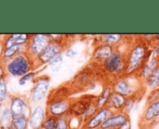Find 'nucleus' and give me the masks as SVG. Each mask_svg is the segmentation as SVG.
Segmentation results:
<instances>
[{
  "label": "nucleus",
  "instance_id": "obj_31",
  "mask_svg": "<svg viewBox=\"0 0 159 129\" xmlns=\"http://www.w3.org/2000/svg\"><path fill=\"white\" fill-rule=\"evenodd\" d=\"M63 54H64L66 57H67V58H69V59H72V58H74L75 56H77L78 51H77L73 47L69 46V47H67V48L65 50V51H64Z\"/></svg>",
  "mask_w": 159,
  "mask_h": 129
},
{
  "label": "nucleus",
  "instance_id": "obj_10",
  "mask_svg": "<svg viewBox=\"0 0 159 129\" xmlns=\"http://www.w3.org/2000/svg\"><path fill=\"white\" fill-rule=\"evenodd\" d=\"M70 109V98L62 99H47L46 110L47 114L56 118L67 116Z\"/></svg>",
  "mask_w": 159,
  "mask_h": 129
},
{
  "label": "nucleus",
  "instance_id": "obj_29",
  "mask_svg": "<svg viewBox=\"0 0 159 129\" xmlns=\"http://www.w3.org/2000/svg\"><path fill=\"white\" fill-rule=\"evenodd\" d=\"M138 101H139V99H138L137 97H128L127 100H126V103H125V107H124L123 111L125 112V113H127V114H129V113L131 112V110H132V109L135 108V106L137 105Z\"/></svg>",
  "mask_w": 159,
  "mask_h": 129
},
{
  "label": "nucleus",
  "instance_id": "obj_13",
  "mask_svg": "<svg viewBox=\"0 0 159 129\" xmlns=\"http://www.w3.org/2000/svg\"><path fill=\"white\" fill-rule=\"evenodd\" d=\"M159 120V100L145 104L140 114L139 123L150 124L151 126Z\"/></svg>",
  "mask_w": 159,
  "mask_h": 129
},
{
  "label": "nucleus",
  "instance_id": "obj_2",
  "mask_svg": "<svg viewBox=\"0 0 159 129\" xmlns=\"http://www.w3.org/2000/svg\"><path fill=\"white\" fill-rule=\"evenodd\" d=\"M6 75L14 78H21L30 71L36 69L35 59L27 52H21L4 64Z\"/></svg>",
  "mask_w": 159,
  "mask_h": 129
},
{
  "label": "nucleus",
  "instance_id": "obj_14",
  "mask_svg": "<svg viewBox=\"0 0 159 129\" xmlns=\"http://www.w3.org/2000/svg\"><path fill=\"white\" fill-rule=\"evenodd\" d=\"M116 48L106 45V44H96L94 50L92 51L91 59L92 63L96 64L97 66H101V64L113 53Z\"/></svg>",
  "mask_w": 159,
  "mask_h": 129
},
{
  "label": "nucleus",
  "instance_id": "obj_28",
  "mask_svg": "<svg viewBox=\"0 0 159 129\" xmlns=\"http://www.w3.org/2000/svg\"><path fill=\"white\" fill-rule=\"evenodd\" d=\"M57 120H58V118H56L54 116L48 115L46 120L44 121V122L42 124V128L41 129H55V126H56V123H57Z\"/></svg>",
  "mask_w": 159,
  "mask_h": 129
},
{
  "label": "nucleus",
  "instance_id": "obj_8",
  "mask_svg": "<svg viewBox=\"0 0 159 129\" xmlns=\"http://www.w3.org/2000/svg\"><path fill=\"white\" fill-rule=\"evenodd\" d=\"M13 117L29 116L31 112V103L29 98L22 95H11L9 99L8 105Z\"/></svg>",
  "mask_w": 159,
  "mask_h": 129
},
{
  "label": "nucleus",
  "instance_id": "obj_6",
  "mask_svg": "<svg viewBox=\"0 0 159 129\" xmlns=\"http://www.w3.org/2000/svg\"><path fill=\"white\" fill-rule=\"evenodd\" d=\"M51 78L48 75L38 76L33 82V87L30 90L29 101L31 104H40L49 95Z\"/></svg>",
  "mask_w": 159,
  "mask_h": 129
},
{
  "label": "nucleus",
  "instance_id": "obj_12",
  "mask_svg": "<svg viewBox=\"0 0 159 129\" xmlns=\"http://www.w3.org/2000/svg\"><path fill=\"white\" fill-rule=\"evenodd\" d=\"M48 114L46 110V107L42 104L35 105L31 112L28 116L29 121V128L31 129H41L44 121L46 120Z\"/></svg>",
  "mask_w": 159,
  "mask_h": 129
},
{
  "label": "nucleus",
  "instance_id": "obj_18",
  "mask_svg": "<svg viewBox=\"0 0 159 129\" xmlns=\"http://www.w3.org/2000/svg\"><path fill=\"white\" fill-rule=\"evenodd\" d=\"M158 64H159V57L152 55V57H150L147 60V62L145 63L142 69L139 71L137 77L142 82H145L148 80V78L152 75V73L154 71V69L158 67Z\"/></svg>",
  "mask_w": 159,
  "mask_h": 129
},
{
  "label": "nucleus",
  "instance_id": "obj_1",
  "mask_svg": "<svg viewBox=\"0 0 159 129\" xmlns=\"http://www.w3.org/2000/svg\"><path fill=\"white\" fill-rule=\"evenodd\" d=\"M152 49L149 43L142 38L135 39L125 51L126 69L124 76H138L147 60L152 57Z\"/></svg>",
  "mask_w": 159,
  "mask_h": 129
},
{
  "label": "nucleus",
  "instance_id": "obj_7",
  "mask_svg": "<svg viewBox=\"0 0 159 129\" xmlns=\"http://www.w3.org/2000/svg\"><path fill=\"white\" fill-rule=\"evenodd\" d=\"M96 98L97 96L94 95H84L75 99L70 98V109L68 115L83 119L91 104L96 101Z\"/></svg>",
  "mask_w": 159,
  "mask_h": 129
},
{
  "label": "nucleus",
  "instance_id": "obj_17",
  "mask_svg": "<svg viewBox=\"0 0 159 129\" xmlns=\"http://www.w3.org/2000/svg\"><path fill=\"white\" fill-rule=\"evenodd\" d=\"M126 36L121 35V34H104L97 36L96 41L97 44H106L114 48H119L121 44L124 43V41L126 39Z\"/></svg>",
  "mask_w": 159,
  "mask_h": 129
},
{
  "label": "nucleus",
  "instance_id": "obj_33",
  "mask_svg": "<svg viewBox=\"0 0 159 129\" xmlns=\"http://www.w3.org/2000/svg\"><path fill=\"white\" fill-rule=\"evenodd\" d=\"M119 129H132V123L131 121L127 122L126 123H125L124 125H122Z\"/></svg>",
  "mask_w": 159,
  "mask_h": 129
},
{
  "label": "nucleus",
  "instance_id": "obj_26",
  "mask_svg": "<svg viewBox=\"0 0 159 129\" xmlns=\"http://www.w3.org/2000/svg\"><path fill=\"white\" fill-rule=\"evenodd\" d=\"M38 74H39V72L36 71V70H33V71L28 72L27 74H25V76H23V77H21L19 79V81H18L19 85L20 86H24V85H25L29 82H34L35 79L38 77Z\"/></svg>",
  "mask_w": 159,
  "mask_h": 129
},
{
  "label": "nucleus",
  "instance_id": "obj_5",
  "mask_svg": "<svg viewBox=\"0 0 159 129\" xmlns=\"http://www.w3.org/2000/svg\"><path fill=\"white\" fill-rule=\"evenodd\" d=\"M67 37V36H66ZM67 48V42L66 38L64 40H52L49 45L46 47V49L39 54V56L35 59V64H36V69L48 64L53 58L56 56L63 54L65 50Z\"/></svg>",
  "mask_w": 159,
  "mask_h": 129
},
{
  "label": "nucleus",
  "instance_id": "obj_23",
  "mask_svg": "<svg viewBox=\"0 0 159 129\" xmlns=\"http://www.w3.org/2000/svg\"><path fill=\"white\" fill-rule=\"evenodd\" d=\"M144 83H145L146 88L149 90L159 88V64Z\"/></svg>",
  "mask_w": 159,
  "mask_h": 129
},
{
  "label": "nucleus",
  "instance_id": "obj_4",
  "mask_svg": "<svg viewBox=\"0 0 159 129\" xmlns=\"http://www.w3.org/2000/svg\"><path fill=\"white\" fill-rule=\"evenodd\" d=\"M100 67L107 75L112 76L114 79L124 76L126 69L125 51H123L120 47L116 48L113 53Z\"/></svg>",
  "mask_w": 159,
  "mask_h": 129
},
{
  "label": "nucleus",
  "instance_id": "obj_11",
  "mask_svg": "<svg viewBox=\"0 0 159 129\" xmlns=\"http://www.w3.org/2000/svg\"><path fill=\"white\" fill-rule=\"evenodd\" d=\"M112 113V109L108 106L99 109L93 117H91L86 122L83 124L81 129H99L101 125L109 119V117L111 116Z\"/></svg>",
  "mask_w": 159,
  "mask_h": 129
},
{
  "label": "nucleus",
  "instance_id": "obj_20",
  "mask_svg": "<svg viewBox=\"0 0 159 129\" xmlns=\"http://www.w3.org/2000/svg\"><path fill=\"white\" fill-rule=\"evenodd\" d=\"M13 120L9 107H4L0 112V129H13Z\"/></svg>",
  "mask_w": 159,
  "mask_h": 129
},
{
  "label": "nucleus",
  "instance_id": "obj_30",
  "mask_svg": "<svg viewBox=\"0 0 159 129\" xmlns=\"http://www.w3.org/2000/svg\"><path fill=\"white\" fill-rule=\"evenodd\" d=\"M158 100H159V88L150 90L147 96H146V104L155 102V101H158Z\"/></svg>",
  "mask_w": 159,
  "mask_h": 129
},
{
  "label": "nucleus",
  "instance_id": "obj_22",
  "mask_svg": "<svg viewBox=\"0 0 159 129\" xmlns=\"http://www.w3.org/2000/svg\"><path fill=\"white\" fill-rule=\"evenodd\" d=\"M9 86H8V78L7 76L0 79V105L4 104L10 99Z\"/></svg>",
  "mask_w": 159,
  "mask_h": 129
},
{
  "label": "nucleus",
  "instance_id": "obj_3",
  "mask_svg": "<svg viewBox=\"0 0 159 129\" xmlns=\"http://www.w3.org/2000/svg\"><path fill=\"white\" fill-rule=\"evenodd\" d=\"M140 80L136 76H122L116 79H113L111 82V87L113 92L119 93L125 96L128 97H137L139 98V90L142 87H145L144 82L137 83V82H139Z\"/></svg>",
  "mask_w": 159,
  "mask_h": 129
},
{
  "label": "nucleus",
  "instance_id": "obj_25",
  "mask_svg": "<svg viewBox=\"0 0 159 129\" xmlns=\"http://www.w3.org/2000/svg\"><path fill=\"white\" fill-rule=\"evenodd\" d=\"M64 63V54H60L58 56H56L55 58H53L47 66L51 69V70L52 72H57L60 70L62 64Z\"/></svg>",
  "mask_w": 159,
  "mask_h": 129
},
{
  "label": "nucleus",
  "instance_id": "obj_15",
  "mask_svg": "<svg viewBox=\"0 0 159 129\" xmlns=\"http://www.w3.org/2000/svg\"><path fill=\"white\" fill-rule=\"evenodd\" d=\"M130 121L129 114L124 111L113 112L111 117L101 125L99 129H119L122 125Z\"/></svg>",
  "mask_w": 159,
  "mask_h": 129
},
{
  "label": "nucleus",
  "instance_id": "obj_24",
  "mask_svg": "<svg viewBox=\"0 0 159 129\" xmlns=\"http://www.w3.org/2000/svg\"><path fill=\"white\" fill-rule=\"evenodd\" d=\"M29 121L27 116L15 117L13 120V129H28Z\"/></svg>",
  "mask_w": 159,
  "mask_h": 129
},
{
  "label": "nucleus",
  "instance_id": "obj_9",
  "mask_svg": "<svg viewBox=\"0 0 159 129\" xmlns=\"http://www.w3.org/2000/svg\"><path fill=\"white\" fill-rule=\"evenodd\" d=\"M52 41L49 34H32L27 44V53L37 59Z\"/></svg>",
  "mask_w": 159,
  "mask_h": 129
},
{
  "label": "nucleus",
  "instance_id": "obj_27",
  "mask_svg": "<svg viewBox=\"0 0 159 129\" xmlns=\"http://www.w3.org/2000/svg\"><path fill=\"white\" fill-rule=\"evenodd\" d=\"M55 129H71L70 126V116H64L60 117L57 120V123Z\"/></svg>",
  "mask_w": 159,
  "mask_h": 129
},
{
  "label": "nucleus",
  "instance_id": "obj_21",
  "mask_svg": "<svg viewBox=\"0 0 159 129\" xmlns=\"http://www.w3.org/2000/svg\"><path fill=\"white\" fill-rule=\"evenodd\" d=\"M112 92H113V90H112V87H111V84H106L105 87L103 88V90L101 91V93L98 96H97L96 104H97V107H98V109L107 106L108 101H109L110 96H111Z\"/></svg>",
  "mask_w": 159,
  "mask_h": 129
},
{
  "label": "nucleus",
  "instance_id": "obj_19",
  "mask_svg": "<svg viewBox=\"0 0 159 129\" xmlns=\"http://www.w3.org/2000/svg\"><path fill=\"white\" fill-rule=\"evenodd\" d=\"M127 97L116 93V92H112L111 96H110V99L108 101L107 106L109 108H111L112 109L113 112H117V111H123L124 107L126 103Z\"/></svg>",
  "mask_w": 159,
  "mask_h": 129
},
{
  "label": "nucleus",
  "instance_id": "obj_32",
  "mask_svg": "<svg viewBox=\"0 0 159 129\" xmlns=\"http://www.w3.org/2000/svg\"><path fill=\"white\" fill-rule=\"evenodd\" d=\"M5 76H7V75H6V71H5L4 63L1 62V63H0V79L5 77Z\"/></svg>",
  "mask_w": 159,
  "mask_h": 129
},
{
  "label": "nucleus",
  "instance_id": "obj_16",
  "mask_svg": "<svg viewBox=\"0 0 159 129\" xmlns=\"http://www.w3.org/2000/svg\"><path fill=\"white\" fill-rule=\"evenodd\" d=\"M30 34H11L7 35L3 38L2 49L10 48L13 45L26 46L30 39Z\"/></svg>",
  "mask_w": 159,
  "mask_h": 129
}]
</instances>
